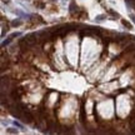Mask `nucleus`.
<instances>
[{"label": "nucleus", "instance_id": "nucleus-1", "mask_svg": "<svg viewBox=\"0 0 135 135\" xmlns=\"http://www.w3.org/2000/svg\"><path fill=\"white\" fill-rule=\"evenodd\" d=\"M123 25H124V26H128V28H129V29H131V25L129 24V23H128V21H125V20H123Z\"/></svg>", "mask_w": 135, "mask_h": 135}, {"label": "nucleus", "instance_id": "nucleus-2", "mask_svg": "<svg viewBox=\"0 0 135 135\" xmlns=\"http://www.w3.org/2000/svg\"><path fill=\"white\" fill-rule=\"evenodd\" d=\"M21 23L20 21H13V26H18V25H20Z\"/></svg>", "mask_w": 135, "mask_h": 135}, {"label": "nucleus", "instance_id": "nucleus-3", "mask_svg": "<svg viewBox=\"0 0 135 135\" xmlns=\"http://www.w3.org/2000/svg\"><path fill=\"white\" fill-rule=\"evenodd\" d=\"M131 19H133V21L135 23V16H133V15H131Z\"/></svg>", "mask_w": 135, "mask_h": 135}]
</instances>
